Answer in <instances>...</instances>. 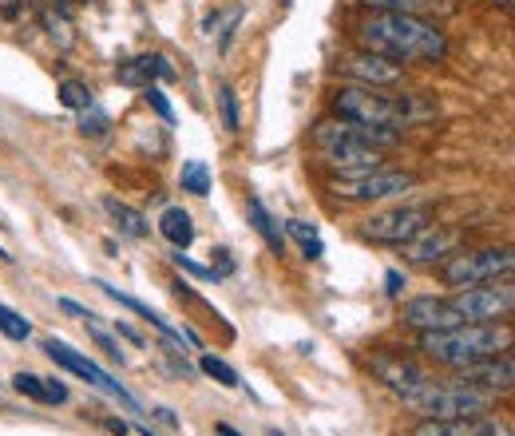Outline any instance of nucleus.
Wrapping results in <instances>:
<instances>
[{
  "instance_id": "25",
  "label": "nucleus",
  "mask_w": 515,
  "mask_h": 436,
  "mask_svg": "<svg viewBox=\"0 0 515 436\" xmlns=\"http://www.w3.org/2000/svg\"><path fill=\"white\" fill-rule=\"evenodd\" d=\"M60 104L72 111H88L96 104V96H92V88L88 84H80V80H64L60 84Z\"/></svg>"
},
{
  "instance_id": "21",
  "label": "nucleus",
  "mask_w": 515,
  "mask_h": 436,
  "mask_svg": "<svg viewBox=\"0 0 515 436\" xmlns=\"http://www.w3.org/2000/svg\"><path fill=\"white\" fill-rule=\"evenodd\" d=\"M238 20H242V8L230 4V8H222V12H214V16H206L203 32L210 40H218V48H226V40H230V32L238 28Z\"/></svg>"
},
{
  "instance_id": "35",
  "label": "nucleus",
  "mask_w": 515,
  "mask_h": 436,
  "mask_svg": "<svg viewBox=\"0 0 515 436\" xmlns=\"http://www.w3.org/2000/svg\"><path fill=\"white\" fill-rule=\"evenodd\" d=\"M385 290H389V298H401V290H405L401 270H389V274H385Z\"/></svg>"
},
{
  "instance_id": "23",
  "label": "nucleus",
  "mask_w": 515,
  "mask_h": 436,
  "mask_svg": "<svg viewBox=\"0 0 515 436\" xmlns=\"http://www.w3.org/2000/svg\"><path fill=\"white\" fill-rule=\"evenodd\" d=\"M286 230H290V234L302 242V254H306L309 262H317V258L325 254V246H321V234H317V226H313V222L290 218V222H286Z\"/></svg>"
},
{
  "instance_id": "37",
  "label": "nucleus",
  "mask_w": 515,
  "mask_h": 436,
  "mask_svg": "<svg viewBox=\"0 0 515 436\" xmlns=\"http://www.w3.org/2000/svg\"><path fill=\"white\" fill-rule=\"evenodd\" d=\"M20 4H24V0H0V12H4V16H16Z\"/></svg>"
},
{
  "instance_id": "12",
  "label": "nucleus",
  "mask_w": 515,
  "mask_h": 436,
  "mask_svg": "<svg viewBox=\"0 0 515 436\" xmlns=\"http://www.w3.org/2000/svg\"><path fill=\"white\" fill-rule=\"evenodd\" d=\"M341 72L349 80H357L361 88H393L405 80V64L389 60V56H377V52H357V56H345L341 60Z\"/></svg>"
},
{
  "instance_id": "9",
  "label": "nucleus",
  "mask_w": 515,
  "mask_h": 436,
  "mask_svg": "<svg viewBox=\"0 0 515 436\" xmlns=\"http://www.w3.org/2000/svg\"><path fill=\"white\" fill-rule=\"evenodd\" d=\"M409 187H416V175L412 171H369V175H357V179H337L333 183V195L345 199V203H377V199H393V195H405Z\"/></svg>"
},
{
  "instance_id": "22",
  "label": "nucleus",
  "mask_w": 515,
  "mask_h": 436,
  "mask_svg": "<svg viewBox=\"0 0 515 436\" xmlns=\"http://www.w3.org/2000/svg\"><path fill=\"white\" fill-rule=\"evenodd\" d=\"M44 28H48V36H52V44H56L60 52H68V48L76 44V36H72V20H68V12H60V8H52V4H44Z\"/></svg>"
},
{
  "instance_id": "18",
  "label": "nucleus",
  "mask_w": 515,
  "mask_h": 436,
  "mask_svg": "<svg viewBox=\"0 0 515 436\" xmlns=\"http://www.w3.org/2000/svg\"><path fill=\"white\" fill-rule=\"evenodd\" d=\"M159 234L175 246V250H187L195 242V218L187 215L183 207H167L163 218H159Z\"/></svg>"
},
{
  "instance_id": "39",
  "label": "nucleus",
  "mask_w": 515,
  "mask_h": 436,
  "mask_svg": "<svg viewBox=\"0 0 515 436\" xmlns=\"http://www.w3.org/2000/svg\"><path fill=\"white\" fill-rule=\"evenodd\" d=\"M32 4H40V8H44V4H52V0H32Z\"/></svg>"
},
{
  "instance_id": "28",
  "label": "nucleus",
  "mask_w": 515,
  "mask_h": 436,
  "mask_svg": "<svg viewBox=\"0 0 515 436\" xmlns=\"http://www.w3.org/2000/svg\"><path fill=\"white\" fill-rule=\"evenodd\" d=\"M0 333H4L8 341H28V337H32V326H28L12 306H0Z\"/></svg>"
},
{
  "instance_id": "33",
  "label": "nucleus",
  "mask_w": 515,
  "mask_h": 436,
  "mask_svg": "<svg viewBox=\"0 0 515 436\" xmlns=\"http://www.w3.org/2000/svg\"><path fill=\"white\" fill-rule=\"evenodd\" d=\"M143 100H147V104L155 108V115H159L163 123H175V108L167 104V96H163V92H159L155 84H151V88H143Z\"/></svg>"
},
{
  "instance_id": "4",
  "label": "nucleus",
  "mask_w": 515,
  "mask_h": 436,
  "mask_svg": "<svg viewBox=\"0 0 515 436\" xmlns=\"http://www.w3.org/2000/svg\"><path fill=\"white\" fill-rule=\"evenodd\" d=\"M405 405L416 409V413H424V417H436V421L484 417L496 405V393H484V389H472V385H436V381H428L424 389L412 393Z\"/></svg>"
},
{
  "instance_id": "30",
  "label": "nucleus",
  "mask_w": 515,
  "mask_h": 436,
  "mask_svg": "<svg viewBox=\"0 0 515 436\" xmlns=\"http://www.w3.org/2000/svg\"><path fill=\"white\" fill-rule=\"evenodd\" d=\"M218 111H222V127L234 135V131H238V96H234L230 84L218 88Z\"/></svg>"
},
{
  "instance_id": "31",
  "label": "nucleus",
  "mask_w": 515,
  "mask_h": 436,
  "mask_svg": "<svg viewBox=\"0 0 515 436\" xmlns=\"http://www.w3.org/2000/svg\"><path fill=\"white\" fill-rule=\"evenodd\" d=\"M107 127H111V119H107V111H100L96 104L88 111H80V135L100 139V135H107Z\"/></svg>"
},
{
  "instance_id": "10",
  "label": "nucleus",
  "mask_w": 515,
  "mask_h": 436,
  "mask_svg": "<svg viewBox=\"0 0 515 436\" xmlns=\"http://www.w3.org/2000/svg\"><path fill=\"white\" fill-rule=\"evenodd\" d=\"M428 207H397L385 215H373L365 222V238L369 242H385V246H405L428 226Z\"/></svg>"
},
{
  "instance_id": "5",
  "label": "nucleus",
  "mask_w": 515,
  "mask_h": 436,
  "mask_svg": "<svg viewBox=\"0 0 515 436\" xmlns=\"http://www.w3.org/2000/svg\"><path fill=\"white\" fill-rule=\"evenodd\" d=\"M515 266V254L504 250H452L444 262H440V278L456 290H468V286H484V282H496V278H508Z\"/></svg>"
},
{
  "instance_id": "44",
  "label": "nucleus",
  "mask_w": 515,
  "mask_h": 436,
  "mask_svg": "<svg viewBox=\"0 0 515 436\" xmlns=\"http://www.w3.org/2000/svg\"><path fill=\"white\" fill-rule=\"evenodd\" d=\"M84 4H88V0H84Z\"/></svg>"
},
{
  "instance_id": "6",
  "label": "nucleus",
  "mask_w": 515,
  "mask_h": 436,
  "mask_svg": "<svg viewBox=\"0 0 515 436\" xmlns=\"http://www.w3.org/2000/svg\"><path fill=\"white\" fill-rule=\"evenodd\" d=\"M333 111L345 123H369V127H401L397 96H381L377 88H341L333 96Z\"/></svg>"
},
{
  "instance_id": "38",
  "label": "nucleus",
  "mask_w": 515,
  "mask_h": 436,
  "mask_svg": "<svg viewBox=\"0 0 515 436\" xmlns=\"http://www.w3.org/2000/svg\"><path fill=\"white\" fill-rule=\"evenodd\" d=\"M214 436H238V433H234L230 425H214Z\"/></svg>"
},
{
  "instance_id": "15",
  "label": "nucleus",
  "mask_w": 515,
  "mask_h": 436,
  "mask_svg": "<svg viewBox=\"0 0 515 436\" xmlns=\"http://www.w3.org/2000/svg\"><path fill=\"white\" fill-rule=\"evenodd\" d=\"M401 322L412 329H420V333L464 326V318H460V310L452 306V298H412V302H405Z\"/></svg>"
},
{
  "instance_id": "34",
  "label": "nucleus",
  "mask_w": 515,
  "mask_h": 436,
  "mask_svg": "<svg viewBox=\"0 0 515 436\" xmlns=\"http://www.w3.org/2000/svg\"><path fill=\"white\" fill-rule=\"evenodd\" d=\"M175 266H183L187 274H195V278H203V282H210V278H218V270H214V266H199V262H191V258H183V250L175 254Z\"/></svg>"
},
{
  "instance_id": "20",
  "label": "nucleus",
  "mask_w": 515,
  "mask_h": 436,
  "mask_svg": "<svg viewBox=\"0 0 515 436\" xmlns=\"http://www.w3.org/2000/svg\"><path fill=\"white\" fill-rule=\"evenodd\" d=\"M103 211L111 215V222L119 226V234H127V238H147V234H151V226H147V218L139 215L135 207H127V203H119V199H103Z\"/></svg>"
},
{
  "instance_id": "26",
  "label": "nucleus",
  "mask_w": 515,
  "mask_h": 436,
  "mask_svg": "<svg viewBox=\"0 0 515 436\" xmlns=\"http://www.w3.org/2000/svg\"><path fill=\"white\" fill-rule=\"evenodd\" d=\"M199 369H203L206 377H214L218 385H226V389H238V385H242V381H238V373H234L222 357H214V353H206L203 361H199Z\"/></svg>"
},
{
  "instance_id": "32",
  "label": "nucleus",
  "mask_w": 515,
  "mask_h": 436,
  "mask_svg": "<svg viewBox=\"0 0 515 436\" xmlns=\"http://www.w3.org/2000/svg\"><path fill=\"white\" fill-rule=\"evenodd\" d=\"M361 4H369V8H377V12H420V8H428L432 0H361Z\"/></svg>"
},
{
  "instance_id": "1",
  "label": "nucleus",
  "mask_w": 515,
  "mask_h": 436,
  "mask_svg": "<svg viewBox=\"0 0 515 436\" xmlns=\"http://www.w3.org/2000/svg\"><path fill=\"white\" fill-rule=\"evenodd\" d=\"M365 52L389 56L397 64H440L448 56L444 28L428 24L420 12H377L361 24Z\"/></svg>"
},
{
  "instance_id": "7",
  "label": "nucleus",
  "mask_w": 515,
  "mask_h": 436,
  "mask_svg": "<svg viewBox=\"0 0 515 436\" xmlns=\"http://www.w3.org/2000/svg\"><path fill=\"white\" fill-rule=\"evenodd\" d=\"M452 306L460 310L464 322H500V318H512L515 310V290L512 278H496V282H484V286H468L452 298Z\"/></svg>"
},
{
  "instance_id": "16",
  "label": "nucleus",
  "mask_w": 515,
  "mask_h": 436,
  "mask_svg": "<svg viewBox=\"0 0 515 436\" xmlns=\"http://www.w3.org/2000/svg\"><path fill=\"white\" fill-rule=\"evenodd\" d=\"M155 80H175V68L167 64V56H135L127 64H119V84L123 88H151Z\"/></svg>"
},
{
  "instance_id": "19",
  "label": "nucleus",
  "mask_w": 515,
  "mask_h": 436,
  "mask_svg": "<svg viewBox=\"0 0 515 436\" xmlns=\"http://www.w3.org/2000/svg\"><path fill=\"white\" fill-rule=\"evenodd\" d=\"M246 218H250V226L262 234V242H266L274 254H286V234H282V226L274 222V215L262 207V199H250V203H246Z\"/></svg>"
},
{
  "instance_id": "2",
  "label": "nucleus",
  "mask_w": 515,
  "mask_h": 436,
  "mask_svg": "<svg viewBox=\"0 0 515 436\" xmlns=\"http://www.w3.org/2000/svg\"><path fill=\"white\" fill-rule=\"evenodd\" d=\"M420 349H424V357H432L440 365L464 369V365H476L484 357L508 353L512 349V326H500V322H464V326H452V329H432V333H420Z\"/></svg>"
},
{
  "instance_id": "3",
  "label": "nucleus",
  "mask_w": 515,
  "mask_h": 436,
  "mask_svg": "<svg viewBox=\"0 0 515 436\" xmlns=\"http://www.w3.org/2000/svg\"><path fill=\"white\" fill-rule=\"evenodd\" d=\"M313 147L321 151V163L341 179H357L381 167V151L369 147L357 123H345V119H321L313 127Z\"/></svg>"
},
{
  "instance_id": "8",
  "label": "nucleus",
  "mask_w": 515,
  "mask_h": 436,
  "mask_svg": "<svg viewBox=\"0 0 515 436\" xmlns=\"http://www.w3.org/2000/svg\"><path fill=\"white\" fill-rule=\"evenodd\" d=\"M44 353H48V357H52V361H56L60 369H68V373L84 377L88 385H96V389H103L107 397L123 401L127 409H139V401H135V397H131V393H127V389H123V385H119V381H115V377H111L107 369H100V365H96V361H92L88 353L72 349L68 341H56V337H48V341H44Z\"/></svg>"
},
{
  "instance_id": "29",
  "label": "nucleus",
  "mask_w": 515,
  "mask_h": 436,
  "mask_svg": "<svg viewBox=\"0 0 515 436\" xmlns=\"http://www.w3.org/2000/svg\"><path fill=\"white\" fill-rule=\"evenodd\" d=\"M84 326H88V333H92V337L100 341L103 353H107L111 361H119V365H123V349H119V341L111 337V329H103L100 322H96V314H88V318H84Z\"/></svg>"
},
{
  "instance_id": "24",
  "label": "nucleus",
  "mask_w": 515,
  "mask_h": 436,
  "mask_svg": "<svg viewBox=\"0 0 515 436\" xmlns=\"http://www.w3.org/2000/svg\"><path fill=\"white\" fill-rule=\"evenodd\" d=\"M179 183H183V191H191V195H199V199L210 195V171H206L203 159H187Z\"/></svg>"
},
{
  "instance_id": "17",
  "label": "nucleus",
  "mask_w": 515,
  "mask_h": 436,
  "mask_svg": "<svg viewBox=\"0 0 515 436\" xmlns=\"http://www.w3.org/2000/svg\"><path fill=\"white\" fill-rule=\"evenodd\" d=\"M500 429L484 417H448V421H436V417H424L412 436H496Z\"/></svg>"
},
{
  "instance_id": "13",
  "label": "nucleus",
  "mask_w": 515,
  "mask_h": 436,
  "mask_svg": "<svg viewBox=\"0 0 515 436\" xmlns=\"http://www.w3.org/2000/svg\"><path fill=\"white\" fill-rule=\"evenodd\" d=\"M456 385H472V389H484V393H512L515 385V361L512 353H496V357H484L476 365H464Z\"/></svg>"
},
{
  "instance_id": "40",
  "label": "nucleus",
  "mask_w": 515,
  "mask_h": 436,
  "mask_svg": "<svg viewBox=\"0 0 515 436\" xmlns=\"http://www.w3.org/2000/svg\"><path fill=\"white\" fill-rule=\"evenodd\" d=\"M139 433H143V436H151V429H139Z\"/></svg>"
},
{
  "instance_id": "27",
  "label": "nucleus",
  "mask_w": 515,
  "mask_h": 436,
  "mask_svg": "<svg viewBox=\"0 0 515 436\" xmlns=\"http://www.w3.org/2000/svg\"><path fill=\"white\" fill-rule=\"evenodd\" d=\"M12 389H16L20 397H32V401H40V405H52V401H48V389H44V377H36V373H16V377H12Z\"/></svg>"
},
{
  "instance_id": "11",
  "label": "nucleus",
  "mask_w": 515,
  "mask_h": 436,
  "mask_svg": "<svg viewBox=\"0 0 515 436\" xmlns=\"http://www.w3.org/2000/svg\"><path fill=\"white\" fill-rule=\"evenodd\" d=\"M369 365H373V373H377V377H381V381H385V385H389L393 393H401L405 401H409L416 389H424V385L432 381V377H428V373H424V369H420V365H416L412 357H405V353H389V349H377Z\"/></svg>"
},
{
  "instance_id": "41",
  "label": "nucleus",
  "mask_w": 515,
  "mask_h": 436,
  "mask_svg": "<svg viewBox=\"0 0 515 436\" xmlns=\"http://www.w3.org/2000/svg\"><path fill=\"white\" fill-rule=\"evenodd\" d=\"M270 436H282V433H278V429H270Z\"/></svg>"
},
{
  "instance_id": "36",
  "label": "nucleus",
  "mask_w": 515,
  "mask_h": 436,
  "mask_svg": "<svg viewBox=\"0 0 515 436\" xmlns=\"http://www.w3.org/2000/svg\"><path fill=\"white\" fill-rule=\"evenodd\" d=\"M115 333H119V337H127V341H131V345H143V337H139V333H135V329L127 326V322H115Z\"/></svg>"
},
{
  "instance_id": "42",
  "label": "nucleus",
  "mask_w": 515,
  "mask_h": 436,
  "mask_svg": "<svg viewBox=\"0 0 515 436\" xmlns=\"http://www.w3.org/2000/svg\"><path fill=\"white\" fill-rule=\"evenodd\" d=\"M0 226H8V222H0Z\"/></svg>"
},
{
  "instance_id": "14",
  "label": "nucleus",
  "mask_w": 515,
  "mask_h": 436,
  "mask_svg": "<svg viewBox=\"0 0 515 436\" xmlns=\"http://www.w3.org/2000/svg\"><path fill=\"white\" fill-rule=\"evenodd\" d=\"M460 246V230H452V226H424L416 238L405 242V258H409L412 266H440L452 250Z\"/></svg>"
},
{
  "instance_id": "43",
  "label": "nucleus",
  "mask_w": 515,
  "mask_h": 436,
  "mask_svg": "<svg viewBox=\"0 0 515 436\" xmlns=\"http://www.w3.org/2000/svg\"><path fill=\"white\" fill-rule=\"evenodd\" d=\"M496 436H500V433H496ZM504 436H508V433H504Z\"/></svg>"
}]
</instances>
